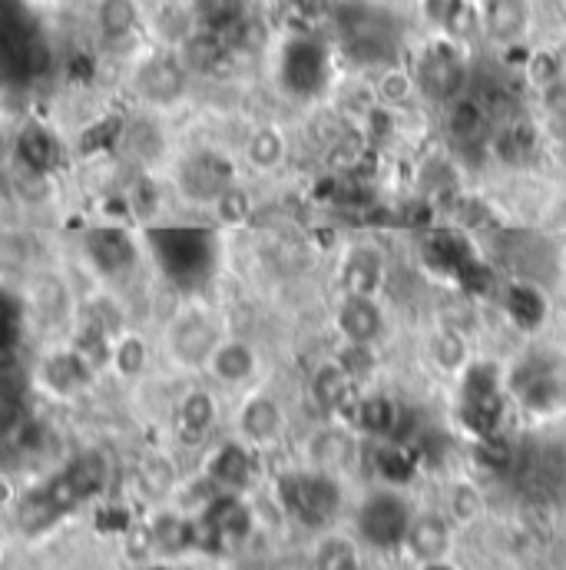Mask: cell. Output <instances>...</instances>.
Here are the masks:
<instances>
[{"instance_id": "obj_1", "label": "cell", "mask_w": 566, "mask_h": 570, "mask_svg": "<svg viewBox=\"0 0 566 570\" xmlns=\"http://www.w3.org/2000/svg\"><path fill=\"white\" fill-rule=\"evenodd\" d=\"M226 328L219 322V315L199 302L179 305L166 325H162V352L176 368L196 372L206 368L209 355L216 352V345L222 342Z\"/></svg>"}, {"instance_id": "obj_2", "label": "cell", "mask_w": 566, "mask_h": 570, "mask_svg": "<svg viewBox=\"0 0 566 570\" xmlns=\"http://www.w3.org/2000/svg\"><path fill=\"white\" fill-rule=\"evenodd\" d=\"M189 67L182 63L179 50L172 47H159L152 53H146L133 67V90L146 107L152 110H169L176 107L186 90H189Z\"/></svg>"}, {"instance_id": "obj_3", "label": "cell", "mask_w": 566, "mask_h": 570, "mask_svg": "<svg viewBox=\"0 0 566 570\" xmlns=\"http://www.w3.org/2000/svg\"><path fill=\"white\" fill-rule=\"evenodd\" d=\"M232 183H236V163L219 149H196L182 156L176 166V189L196 209H209L219 199V193L229 189Z\"/></svg>"}, {"instance_id": "obj_4", "label": "cell", "mask_w": 566, "mask_h": 570, "mask_svg": "<svg viewBox=\"0 0 566 570\" xmlns=\"http://www.w3.org/2000/svg\"><path fill=\"white\" fill-rule=\"evenodd\" d=\"M285 508L308 528H325L341 511V488L331 471H298L282 481Z\"/></svg>"}, {"instance_id": "obj_5", "label": "cell", "mask_w": 566, "mask_h": 570, "mask_svg": "<svg viewBox=\"0 0 566 570\" xmlns=\"http://www.w3.org/2000/svg\"><path fill=\"white\" fill-rule=\"evenodd\" d=\"M411 521H415V514L398 491H375L365 498V504L358 511V534L371 548L391 551L408 541Z\"/></svg>"}, {"instance_id": "obj_6", "label": "cell", "mask_w": 566, "mask_h": 570, "mask_svg": "<svg viewBox=\"0 0 566 570\" xmlns=\"http://www.w3.org/2000/svg\"><path fill=\"white\" fill-rule=\"evenodd\" d=\"M83 256L90 263V269L97 273V279L103 285L127 283L137 269V259H140V246L133 239L130 229H120V226H103L97 233H90L83 239Z\"/></svg>"}, {"instance_id": "obj_7", "label": "cell", "mask_w": 566, "mask_h": 570, "mask_svg": "<svg viewBox=\"0 0 566 570\" xmlns=\"http://www.w3.org/2000/svg\"><path fill=\"white\" fill-rule=\"evenodd\" d=\"M415 83L418 90L437 100V104H450L457 94H464V83H467V60L460 53L457 43L450 40H437L430 43L418 67H415Z\"/></svg>"}, {"instance_id": "obj_8", "label": "cell", "mask_w": 566, "mask_h": 570, "mask_svg": "<svg viewBox=\"0 0 566 570\" xmlns=\"http://www.w3.org/2000/svg\"><path fill=\"white\" fill-rule=\"evenodd\" d=\"M23 308L30 312V322H37L40 328H60L70 325L77 315V302H73V288L63 283L57 273H33L27 276V295H23Z\"/></svg>"}, {"instance_id": "obj_9", "label": "cell", "mask_w": 566, "mask_h": 570, "mask_svg": "<svg viewBox=\"0 0 566 570\" xmlns=\"http://www.w3.org/2000/svg\"><path fill=\"white\" fill-rule=\"evenodd\" d=\"M447 137L457 142L460 149H480L490 146V134L497 127V117L490 110V104L477 94H457L447 104Z\"/></svg>"}, {"instance_id": "obj_10", "label": "cell", "mask_w": 566, "mask_h": 570, "mask_svg": "<svg viewBox=\"0 0 566 570\" xmlns=\"http://www.w3.org/2000/svg\"><path fill=\"white\" fill-rule=\"evenodd\" d=\"M477 23L494 43L517 47L534 30V0H480Z\"/></svg>"}, {"instance_id": "obj_11", "label": "cell", "mask_w": 566, "mask_h": 570, "mask_svg": "<svg viewBox=\"0 0 566 570\" xmlns=\"http://www.w3.org/2000/svg\"><path fill=\"white\" fill-rule=\"evenodd\" d=\"M93 379H97V372L77 355V348H73L70 342L50 348V352L40 358V365H37V382H40L50 395H57V399H73V395H80Z\"/></svg>"}, {"instance_id": "obj_12", "label": "cell", "mask_w": 566, "mask_h": 570, "mask_svg": "<svg viewBox=\"0 0 566 570\" xmlns=\"http://www.w3.org/2000/svg\"><path fill=\"white\" fill-rule=\"evenodd\" d=\"M146 10L140 0H93V27L107 50H123L140 40Z\"/></svg>"}, {"instance_id": "obj_13", "label": "cell", "mask_w": 566, "mask_h": 570, "mask_svg": "<svg viewBox=\"0 0 566 570\" xmlns=\"http://www.w3.org/2000/svg\"><path fill=\"white\" fill-rule=\"evenodd\" d=\"M335 325L348 345H378L385 335V308L375 295H345Z\"/></svg>"}, {"instance_id": "obj_14", "label": "cell", "mask_w": 566, "mask_h": 570, "mask_svg": "<svg viewBox=\"0 0 566 570\" xmlns=\"http://www.w3.org/2000/svg\"><path fill=\"white\" fill-rule=\"evenodd\" d=\"M206 372L226 385V389H239L246 382H252L259 375V348L249 338L239 335H222V342L216 345V352L206 362Z\"/></svg>"}, {"instance_id": "obj_15", "label": "cell", "mask_w": 566, "mask_h": 570, "mask_svg": "<svg viewBox=\"0 0 566 570\" xmlns=\"http://www.w3.org/2000/svg\"><path fill=\"white\" fill-rule=\"evenodd\" d=\"M236 425L246 444H256V448H266L272 441H279L285 431V412L282 405L266 395V392H256L242 402L239 415H236Z\"/></svg>"}, {"instance_id": "obj_16", "label": "cell", "mask_w": 566, "mask_h": 570, "mask_svg": "<svg viewBox=\"0 0 566 570\" xmlns=\"http://www.w3.org/2000/svg\"><path fill=\"white\" fill-rule=\"evenodd\" d=\"M176 50H179V57H182V63L189 67L192 77H196V73H199V77L216 73V70L236 53L229 33L209 30V27H192V33H189Z\"/></svg>"}, {"instance_id": "obj_17", "label": "cell", "mask_w": 566, "mask_h": 570, "mask_svg": "<svg viewBox=\"0 0 566 570\" xmlns=\"http://www.w3.org/2000/svg\"><path fill=\"white\" fill-rule=\"evenodd\" d=\"M385 283V256L375 246H351L341 259V288L345 295H378Z\"/></svg>"}, {"instance_id": "obj_18", "label": "cell", "mask_w": 566, "mask_h": 570, "mask_svg": "<svg viewBox=\"0 0 566 570\" xmlns=\"http://www.w3.org/2000/svg\"><path fill=\"white\" fill-rule=\"evenodd\" d=\"M216 419H219V405H216L212 392L192 389L176 405V434L186 444H199L216 428Z\"/></svg>"}, {"instance_id": "obj_19", "label": "cell", "mask_w": 566, "mask_h": 570, "mask_svg": "<svg viewBox=\"0 0 566 570\" xmlns=\"http://www.w3.org/2000/svg\"><path fill=\"white\" fill-rule=\"evenodd\" d=\"M355 375L341 365V358L321 362L311 375V399L321 412H338L355 399Z\"/></svg>"}, {"instance_id": "obj_20", "label": "cell", "mask_w": 566, "mask_h": 570, "mask_svg": "<svg viewBox=\"0 0 566 570\" xmlns=\"http://www.w3.org/2000/svg\"><path fill=\"white\" fill-rule=\"evenodd\" d=\"M13 156H17V166L23 173L53 176V169L60 163V142L47 127H23L17 134V142H13Z\"/></svg>"}, {"instance_id": "obj_21", "label": "cell", "mask_w": 566, "mask_h": 570, "mask_svg": "<svg viewBox=\"0 0 566 570\" xmlns=\"http://www.w3.org/2000/svg\"><path fill=\"white\" fill-rule=\"evenodd\" d=\"M149 362H152V345H149V338L142 335L140 328L127 325L123 332L113 335V345H110V368H113L123 382H140L142 375L149 372Z\"/></svg>"}, {"instance_id": "obj_22", "label": "cell", "mask_w": 566, "mask_h": 570, "mask_svg": "<svg viewBox=\"0 0 566 570\" xmlns=\"http://www.w3.org/2000/svg\"><path fill=\"white\" fill-rule=\"evenodd\" d=\"M242 156L256 173H272L279 169L288 156V142H285L279 127H256L246 142H242Z\"/></svg>"}, {"instance_id": "obj_23", "label": "cell", "mask_w": 566, "mask_h": 570, "mask_svg": "<svg viewBox=\"0 0 566 570\" xmlns=\"http://www.w3.org/2000/svg\"><path fill=\"white\" fill-rule=\"evenodd\" d=\"M249 474H252V461L246 444H222L209 461V481L222 491L246 488Z\"/></svg>"}, {"instance_id": "obj_24", "label": "cell", "mask_w": 566, "mask_h": 570, "mask_svg": "<svg viewBox=\"0 0 566 570\" xmlns=\"http://www.w3.org/2000/svg\"><path fill=\"white\" fill-rule=\"evenodd\" d=\"M117 146H120L127 156H133V159H140V163H149V159H156V156L166 149V140H162L159 127H156L149 117H140V120H123V124H120Z\"/></svg>"}, {"instance_id": "obj_25", "label": "cell", "mask_w": 566, "mask_h": 570, "mask_svg": "<svg viewBox=\"0 0 566 570\" xmlns=\"http://www.w3.org/2000/svg\"><path fill=\"white\" fill-rule=\"evenodd\" d=\"M196 27L232 33L249 17V0H189Z\"/></svg>"}, {"instance_id": "obj_26", "label": "cell", "mask_w": 566, "mask_h": 570, "mask_svg": "<svg viewBox=\"0 0 566 570\" xmlns=\"http://www.w3.org/2000/svg\"><path fill=\"white\" fill-rule=\"evenodd\" d=\"M421 561H437L447 548V528L440 518L425 514V518H415L411 521V531H408V541H405Z\"/></svg>"}, {"instance_id": "obj_27", "label": "cell", "mask_w": 566, "mask_h": 570, "mask_svg": "<svg viewBox=\"0 0 566 570\" xmlns=\"http://www.w3.org/2000/svg\"><path fill=\"white\" fill-rule=\"evenodd\" d=\"M355 425L361 428L365 434H391L398 428V409L385 395L361 399L355 405Z\"/></svg>"}, {"instance_id": "obj_28", "label": "cell", "mask_w": 566, "mask_h": 570, "mask_svg": "<svg viewBox=\"0 0 566 570\" xmlns=\"http://www.w3.org/2000/svg\"><path fill=\"white\" fill-rule=\"evenodd\" d=\"M427 352H430L434 365L444 368V372H464V365H467V342H464V335L454 332V328H437V332H430Z\"/></svg>"}, {"instance_id": "obj_29", "label": "cell", "mask_w": 566, "mask_h": 570, "mask_svg": "<svg viewBox=\"0 0 566 570\" xmlns=\"http://www.w3.org/2000/svg\"><path fill=\"white\" fill-rule=\"evenodd\" d=\"M30 263H33L30 236L27 233H0V273L27 279V276H33Z\"/></svg>"}, {"instance_id": "obj_30", "label": "cell", "mask_w": 566, "mask_h": 570, "mask_svg": "<svg viewBox=\"0 0 566 570\" xmlns=\"http://www.w3.org/2000/svg\"><path fill=\"white\" fill-rule=\"evenodd\" d=\"M209 209H212V216H216V223H219V226L236 229V226H242V223L252 216V196H249V189L236 179L229 189H222V193H219V199H216Z\"/></svg>"}, {"instance_id": "obj_31", "label": "cell", "mask_w": 566, "mask_h": 570, "mask_svg": "<svg viewBox=\"0 0 566 570\" xmlns=\"http://www.w3.org/2000/svg\"><path fill=\"white\" fill-rule=\"evenodd\" d=\"M345 454H348V441L338 431H331V428L311 434V441H308V458L315 461L318 471H331L335 464L345 461Z\"/></svg>"}, {"instance_id": "obj_32", "label": "cell", "mask_w": 566, "mask_h": 570, "mask_svg": "<svg viewBox=\"0 0 566 570\" xmlns=\"http://www.w3.org/2000/svg\"><path fill=\"white\" fill-rule=\"evenodd\" d=\"M315 568L318 570H358L355 548H351L345 538H328V541L318 548Z\"/></svg>"}, {"instance_id": "obj_33", "label": "cell", "mask_w": 566, "mask_h": 570, "mask_svg": "<svg viewBox=\"0 0 566 570\" xmlns=\"http://www.w3.org/2000/svg\"><path fill=\"white\" fill-rule=\"evenodd\" d=\"M415 90H418L415 73L388 70V73L378 80V97H381V104H385V107H398V104H405Z\"/></svg>"}, {"instance_id": "obj_34", "label": "cell", "mask_w": 566, "mask_h": 570, "mask_svg": "<svg viewBox=\"0 0 566 570\" xmlns=\"http://www.w3.org/2000/svg\"><path fill=\"white\" fill-rule=\"evenodd\" d=\"M510 312L520 318V322H537L544 315V298H540V288L537 285H510Z\"/></svg>"}, {"instance_id": "obj_35", "label": "cell", "mask_w": 566, "mask_h": 570, "mask_svg": "<svg viewBox=\"0 0 566 570\" xmlns=\"http://www.w3.org/2000/svg\"><path fill=\"white\" fill-rule=\"evenodd\" d=\"M140 481L146 491H152V494H166L169 488H172V468H169V461L166 458H152V461H146L140 468Z\"/></svg>"}, {"instance_id": "obj_36", "label": "cell", "mask_w": 566, "mask_h": 570, "mask_svg": "<svg viewBox=\"0 0 566 570\" xmlns=\"http://www.w3.org/2000/svg\"><path fill=\"white\" fill-rule=\"evenodd\" d=\"M13 501V484L0 474V508H7Z\"/></svg>"}]
</instances>
